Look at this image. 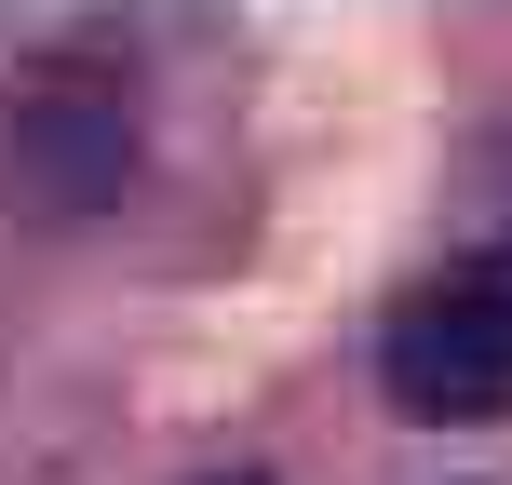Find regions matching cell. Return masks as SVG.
Wrapping results in <instances>:
<instances>
[{
	"instance_id": "6da1fadb",
	"label": "cell",
	"mask_w": 512,
	"mask_h": 485,
	"mask_svg": "<svg viewBox=\"0 0 512 485\" xmlns=\"http://www.w3.org/2000/svg\"><path fill=\"white\" fill-rule=\"evenodd\" d=\"M149 162V108H135L122 54H41L0 95V203L14 216H108Z\"/></svg>"
},
{
	"instance_id": "7a4b0ae2",
	"label": "cell",
	"mask_w": 512,
	"mask_h": 485,
	"mask_svg": "<svg viewBox=\"0 0 512 485\" xmlns=\"http://www.w3.org/2000/svg\"><path fill=\"white\" fill-rule=\"evenodd\" d=\"M378 391L391 418H512V243H472L391 297Z\"/></svg>"
},
{
	"instance_id": "3957f363",
	"label": "cell",
	"mask_w": 512,
	"mask_h": 485,
	"mask_svg": "<svg viewBox=\"0 0 512 485\" xmlns=\"http://www.w3.org/2000/svg\"><path fill=\"white\" fill-rule=\"evenodd\" d=\"M203 485H270V472H203Z\"/></svg>"
}]
</instances>
